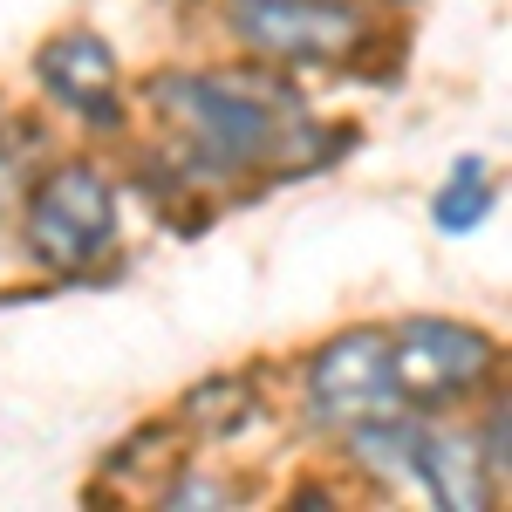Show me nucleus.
<instances>
[{
	"label": "nucleus",
	"mask_w": 512,
	"mask_h": 512,
	"mask_svg": "<svg viewBox=\"0 0 512 512\" xmlns=\"http://www.w3.org/2000/svg\"><path fill=\"white\" fill-rule=\"evenodd\" d=\"M492 478L499 465L485 458V444H465L451 431H417V465H410V485H424L437 506L472 512L492 499Z\"/></svg>",
	"instance_id": "nucleus-7"
},
{
	"label": "nucleus",
	"mask_w": 512,
	"mask_h": 512,
	"mask_svg": "<svg viewBox=\"0 0 512 512\" xmlns=\"http://www.w3.org/2000/svg\"><path fill=\"white\" fill-rule=\"evenodd\" d=\"M390 362H396V390L417 410H444L458 396H472L492 376V335L465 328V321H410L390 335Z\"/></svg>",
	"instance_id": "nucleus-3"
},
{
	"label": "nucleus",
	"mask_w": 512,
	"mask_h": 512,
	"mask_svg": "<svg viewBox=\"0 0 512 512\" xmlns=\"http://www.w3.org/2000/svg\"><path fill=\"white\" fill-rule=\"evenodd\" d=\"M28 246L55 274H89L117 246V192L96 164H62L48 171L28 198Z\"/></svg>",
	"instance_id": "nucleus-2"
},
{
	"label": "nucleus",
	"mask_w": 512,
	"mask_h": 512,
	"mask_svg": "<svg viewBox=\"0 0 512 512\" xmlns=\"http://www.w3.org/2000/svg\"><path fill=\"white\" fill-rule=\"evenodd\" d=\"M35 76H41V89H48L62 110L89 117L96 130H110V123H117L123 76H117V55H110L96 35H55L35 55Z\"/></svg>",
	"instance_id": "nucleus-6"
},
{
	"label": "nucleus",
	"mask_w": 512,
	"mask_h": 512,
	"mask_svg": "<svg viewBox=\"0 0 512 512\" xmlns=\"http://www.w3.org/2000/svg\"><path fill=\"white\" fill-rule=\"evenodd\" d=\"M151 103H158L178 158L192 164V178H239V171L294 178L321 158L315 123L267 76H205V69L158 76Z\"/></svg>",
	"instance_id": "nucleus-1"
},
{
	"label": "nucleus",
	"mask_w": 512,
	"mask_h": 512,
	"mask_svg": "<svg viewBox=\"0 0 512 512\" xmlns=\"http://www.w3.org/2000/svg\"><path fill=\"white\" fill-rule=\"evenodd\" d=\"M308 410H315L321 424H335V431L396 417V410H403V390H396L390 335H376V328L335 335V342L308 362Z\"/></svg>",
	"instance_id": "nucleus-4"
},
{
	"label": "nucleus",
	"mask_w": 512,
	"mask_h": 512,
	"mask_svg": "<svg viewBox=\"0 0 512 512\" xmlns=\"http://www.w3.org/2000/svg\"><path fill=\"white\" fill-rule=\"evenodd\" d=\"M492 198H499L492 164H485V158H458V164H451V178H444L437 198H431V219L444 226V233H472L478 219L492 212Z\"/></svg>",
	"instance_id": "nucleus-8"
},
{
	"label": "nucleus",
	"mask_w": 512,
	"mask_h": 512,
	"mask_svg": "<svg viewBox=\"0 0 512 512\" xmlns=\"http://www.w3.org/2000/svg\"><path fill=\"white\" fill-rule=\"evenodd\" d=\"M239 35L267 62H349L369 41V21L349 0H246Z\"/></svg>",
	"instance_id": "nucleus-5"
}]
</instances>
